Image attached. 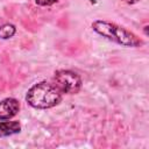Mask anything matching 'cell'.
I'll return each instance as SVG.
<instances>
[{
  "label": "cell",
  "instance_id": "6da1fadb",
  "mask_svg": "<svg viewBox=\"0 0 149 149\" xmlns=\"http://www.w3.org/2000/svg\"><path fill=\"white\" fill-rule=\"evenodd\" d=\"M91 27L100 36L126 48H139L144 44L143 40L133 31L107 20H95L91 23Z\"/></svg>",
  "mask_w": 149,
  "mask_h": 149
},
{
  "label": "cell",
  "instance_id": "7a4b0ae2",
  "mask_svg": "<svg viewBox=\"0 0 149 149\" xmlns=\"http://www.w3.org/2000/svg\"><path fill=\"white\" fill-rule=\"evenodd\" d=\"M26 100L34 108L47 109L61 102L62 92L55 84L49 81H40L28 90Z\"/></svg>",
  "mask_w": 149,
  "mask_h": 149
},
{
  "label": "cell",
  "instance_id": "3957f363",
  "mask_svg": "<svg viewBox=\"0 0 149 149\" xmlns=\"http://www.w3.org/2000/svg\"><path fill=\"white\" fill-rule=\"evenodd\" d=\"M54 81L62 93L68 94L78 93L83 85L80 76L71 70H57L54 74Z\"/></svg>",
  "mask_w": 149,
  "mask_h": 149
},
{
  "label": "cell",
  "instance_id": "277c9868",
  "mask_svg": "<svg viewBox=\"0 0 149 149\" xmlns=\"http://www.w3.org/2000/svg\"><path fill=\"white\" fill-rule=\"evenodd\" d=\"M20 111V102L15 98H5L0 101V120H9Z\"/></svg>",
  "mask_w": 149,
  "mask_h": 149
},
{
  "label": "cell",
  "instance_id": "5b68a950",
  "mask_svg": "<svg viewBox=\"0 0 149 149\" xmlns=\"http://www.w3.org/2000/svg\"><path fill=\"white\" fill-rule=\"evenodd\" d=\"M21 125L19 121H0V137L10 136L20 133Z\"/></svg>",
  "mask_w": 149,
  "mask_h": 149
},
{
  "label": "cell",
  "instance_id": "8992f818",
  "mask_svg": "<svg viewBox=\"0 0 149 149\" xmlns=\"http://www.w3.org/2000/svg\"><path fill=\"white\" fill-rule=\"evenodd\" d=\"M16 33V27L12 23H3L0 26V38L1 40H8L13 37Z\"/></svg>",
  "mask_w": 149,
  "mask_h": 149
},
{
  "label": "cell",
  "instance_id": "52a82bcc",
  "mask_svg": "<svg viewBox=\"0 0 149 149\" xmlns=\"http://www.w3.org/2000/svg\"><path fill=\"white\" fill-rule=\"evenodd\" d=\"M38 6H51L57 2V0H35Z\"/></svg>",
  "mask_w": 149,
  "mask_h": 149
},
{
  "label": "cell",
  "instance_id": "ba28073f",
  "mask_svg": "<svg viewBox=\"0 0 149 149\" xmlns=\"http://www.w3.org/2000/svg\"><path fill=\"white\" fill-rule=\"evenodd\" d=\"M123 2H126V3H128V5H133V3H136V2H139L140 0H122Z\"/></svg>",
  "mask_w": 149,
  "mask_h": 149
}]
</instances>
